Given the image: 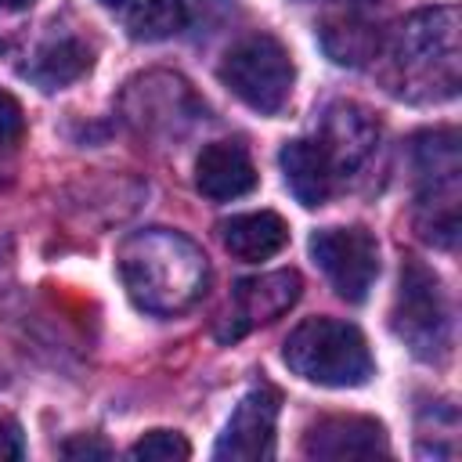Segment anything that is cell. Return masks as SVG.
I'll return each instance as SVG.
<instances>
[{"label":"cell","mask_w":462,"mask_h":462,"mask_svg":"<svg viewBox=\"0 0 462 462\" xmlns=\"http://www.w3.org/2000/svg\"><path fill=\"white\" fill-rule=\"evenodd\" d=\"M116 263L126 296L141 310L162 318L191 310L209 285L206 253L188 235L170 227H144L126 235L116 253Z\"/></svg>","instance_id":"1"},{"label":"cell","mask_w":462,"mask_h":462,"mask_svg":"<svg viewBox=\"0 0 462 462\" xmlns=\"http://www.w3.org/2000/svg\"><path fill=\"white\" fill-rule=\"evenodd\" d=\"M390 83L408 101H448L462 79L458 7H426L408 14L390 43Z\"/></svg>","instance_id":"2"},{"label":"cell","mask_w":462,"mask_h":462,"mask_svg":"<svg viewBox=\"0 0 462 462\" xmlns=\"http://www.w3.org/2000/svg\"><path fill=\"white\" fill-rule=\"evenodd\" d=\"M285 365L318 386H361L375 372L368 339L357 325L339 318H307L300 321L282 350Z\"/></svg>","instance_id":"3"},{"label":"cell","mask_w":462,"mask_h":462,"mask_svg":"<svg viewBox=\"0 0 462 462\" xmlns=\"http://www.w3.org/2000/svg\"><path fill=\"white\" fill-rule=\"evenodd\" d=\"M220 79L224 87L249 105L260 116H278L296 83V65L285 43L271 32H249L242 36L220 61Z\"/></svg>","instance_id":"4"},{"label":"cell","mask_w":462,"mask_h":462,"mask_svg":"<svg viewBox=\"0 0 462 462\" xmlns=\"http://www.w3.org/2000/svg\"><path fill=\"white\" fill-rule=\"evenodd\" d=\"M419 170V231L426 242L451 249L458 235V137L433 130L415 137Z\"/></svg>","instance_id":"5"},{"label":"cell","mask_w":462,"mask_h":462,"mask_svg":"<svg viewBox=\"0 0 462 462\" xmlns=\"http://www.w3.org/2000/svg\"><path fill=\"white\" fill-rule=\"evenodd\" d=\"M393 332L411 346L415 357L437 361L451 343V310L437 271L408 256L401 263V285L393 300Z\"/></svg>","instance_id":"6"},{"label":"cell","mask_w":462,"mask_h":462,"mask_svg":"<svg viewBox=\"0 0 462 462\" xmlns=\"http://www.w3.org/2000/svg\"><path fill=\"white\" fill-rule=\"evenodd\" d=\"M310 256L332 282V289L361 303L379 274V242L368 227H321L310 235Z\"/></svg>","instance_id":"7"},{"label":"cell","mask_w":462,"mask_h":462,"mask_svg":"<svg viewBox=\"0 0 462 462\" xmlns=\"http://www.w3.org/2000/svg\"><path fill=\"white\" fill-rule=\"evenodd\" d=\"M278 411H282V393L271 383H253L242 401L235 404L213 458L220 462H260L274 455V426H278Z\"/></svg>","instance_id":"8"},{"label":"cell","mask_w":462,"mask_h":462,"mask_svg":"<svg viewBox=\"0 0 462 462\" xmlns=\"http://www.w3.org/2000/svg\"><path fill=\"white\" fill-rule=\"evenodd\" d=\"M318 141L325 144V152L336 166V177L343 180L372 159V152L379 144V123L372 119L368 108H361L354 101H336V105H328V112L321 119Z\"/></svg>","instance_id":"9"},{"label":"cell","mask_w":462,"mask_h":462,"mask_svg":"<svg viewBox=\"0 0 462 462\" xmlns=\"http://www.w3.org/2000/svg\"><path fill=\"white\" fill-rule=\"evenodd\" d=\"M307 458H375L390 455L386 430L368 415H325L303 433Z\"/></svg>","instance_id":"10"},{"label":"cell","mask_w":462,"mask_h":462,"mask_svg":"<svg viewBox=\"0 0 462 462\" xmlns=\"http://www.w3.org/2000/svg\"><path fill=\"white\" fill-rule=\"evenodd\" d=\"M303 292V278L292 267L282 271H267L256 278H242L235 285V318L238 325L231 328V336H242L253 325H267L274 318H282Z\"/></svg>","instance_id":"11"},{"label":"cell","mask_w":462,"mask_h":462,"mask_svg":"<svg viewBox=\"0 0 462 462\" xmlns=\"http://www.w3.org/2000/svg\"><path fill=\"white\" fill-rule=\"evenodd\" d=\"M278 162H282V173H285L289 191L307 209L325 206L332 199V191L339 188L336 166H332V159H328V152H325V144L318 137H296V141H289L278 152Z\"/></svg>","instance_id":"12"},{"label":"cell","mask_w":462,"mask_h":462,"mask_svg":"<svg viewBox=\"0 0 462 462\" xmlns=\"http://www.w3.org/2000/svg\"><path fill=\"white\" fill-rule=\"evenodd\" d=\"M195 188L213 202L242 199L256 188V166L238 141H213L195 159Z\"/></svg>","instance_id":"13"},{"label":"cell","mask_w":462,"mask_h":462,"mask_svg":"<svg viewBox=\"0 0 462 462\" xmlns=\"http://www.w3.org/2000/svg\"><path fill=\"white\" fill-rule=\"evenodd\" d=\"M220 238H224V249L238 260H267L274 253L285 249L289 242V224L271 213V209H256V213H238L231 220L220 224Z\"/></svg>","instance_id":"14"},{"label":"cell","mask_w":462,"mask_h":462,"mask_svg":"<svg viewBox=\"0 0 462 462\" xmlns=\"http://www.w3.org/2000/svg\"><path fill=\"white\" fill-rule=\"evenodd\" d=\"M318 36H321L325 54H328L332 61H339V65H368V61L379 54V47H383L379 29H375L365 14H357V11L328 14V18L321 22Z\"/></svg>","instance_id":"15"},{"label":"cell","mask_w":462,"mask_h":462,"mask_svg":"<svg viewBox=\"0 0 462 462\" xmlns=\"http://www.w3.org/2000/svg\"><path fill=\"white\" fill-rule=\"evenodd\" d=\"M87 69H90V47L79 36L65 32V36L47 40L32 54V65L25 69V76L43 90H58V87H69L72 79H79Z\"/></svg>","instance_id":"16"},{"label":"cell","mask_w":462,"mask_h":462,"mask_svg":"<svg viewBox=\"0 0 462 462\" xmlns=\"http://www.w3.org/2000/svg\"><path fill=\"white\" fill-rule=\"evenodd\" d=\"M188 25H191L188 0H130L126 4V32L134 40H144V43L170 40Z\"/></svg>","instance_id":"17"},{"label":"cell","mask_w":462,"mask_h":462,"mask_svg":"<svg viewBox=\"0 0 462 462\" xmlns=\"http://www.w3.org/2000/svg\"><path fill=\"white\" fill-rule=\"evenodd\" d=\"M130 458H144V462H184V458H191V444L177 430H152V433H144L130 448Z\"/></svg>","instance_id":"18"},{"label":"cell","mask_w":462,"mask_h":462,"mask_svg":"<svg viewBox=\"0 0 462 462\" xmlns=\"http://www.w3.org/2000/svg\"><path fill=\"white\" fill-rule=\"evenodd\" d=\"M22 137H25V112L7 90H0V152H14Z\"/></svg>","instance_id":"19"},{"label":"cell","mask_w":462,"mask_h":462,"mask_svg":"<svg viewBox=\"0 0 462 462\" xmlns=\"http://www.w3.org/2000/svg\"><path fill=\"white\" fill-rule=\"evenodd\" d=\"M61 455L65 458H112V448L105 440L90 437V433H79V437H72V440L61 444Z\"/></svg>","instance_id":"20"},{"label":"cell","mask_w":462,"mask_h":462,"mask_svg":"<svg viewBox=\"0 0 462 462\" xmlns=\"http://www.w3.org/2000/svg\"><path fill=\"white\" fill-rule=\"evenodd\" d=\"M25 455V440H22V426L14 415L0 411V462L4 458H22Z\"/></svg>","instance_id":"21"},{"label":"cell","mask_w":462,"mask_h":462,"mask_svg":"<svg viewBox=\"0 0 462 462\" xmlns=\"http://www.w3.org/2000/svg\"><path fill=\"white\" fill-rule=\"evenodd\" d=\"M29 4H36V0H0V7H4V11H25Z\"/></svg>","instance_id":"22"},{"label":"cell","mask_w":462,"mask_h":462,"mask_svg":"<svg viewBox=\"0 0 462 462\" xmlns=\"http://www.w3.org/2000/svg\"><path fill=\"white\" fill-rule=\"evenodd\" d=\"M105 4H108V7H126L130 0H105Z\"/></svg>","instance_id":"23"}]
</instances>
